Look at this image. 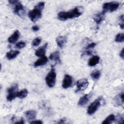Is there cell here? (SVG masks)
Listing matches in <instances>:
<instances>
[{"label":"cell","mask_w":124,"mask_h":124,"mask_svg":"<svg viewBox=\"0 0 124 124\" xmlns=\"http://www.w3.org/2000/svg\"><path fill=\"white\" fill-rule=\"evenodd\" d=\"M56 74L54 68H52L46 77V81L47 86L52 88L54 86L56 82Z\"/></svg>","instance_id":"obj_6"},{"label":"cell","mask_w":124,"mask_h":124,"mask_svg":"<svg viewBox=\"0 0 124 124\" xmlns=\"http://www.w3.org/2000/svg\"><path fill=\"white\" fill-rule=\"evenodd\" d=\"M124 93H121L114 97L113 99V103L115 106H119L123 105L124 102Z\"/></svg>","instance_id":"obj_10"},{"label":"cell","mask_w":124,"mask_h":124,"mask_svg":"<svg viewBox=\"0 0 124 124\" xmlns=\"http://www.w3.org/2000/svg\"><path fill=\"white\" fill-rule=\"evenodd\" d=\"M102 100V97L99 96L92 102L87 108V113L90 115L94 114L101 106Z\"/></svg>","instance_id":"obj_5"},{"label":"cell","mask_w":124,"mask_h":124,"mask_svg":"<svg viewBox=\"0 0 124 124\" xmlns=\"http://www.w3.org/2000/svg\"><path fill=\"white\" fill-rule=\"evenodd\" d=\"M19 53V51L18 50L10 51L6 53V57L8 60H12L16 58Z\"/></svg>","instance_id":"obj_17"},{"label":"cell","mask_w":124,"mask_h":124,"mask_svg":"<svg viewBox=\"0 0 124 124\" xmlns=\"http://www.w3.org/2000/svg\"><path fill=\"white\" fill-rule=\"evenodd\" d=\"M82 7H76L68 12H60L58 14V18L62 21H65L67 19L75 18L80 16L82 15Z\"/></svg>","instance_id":"obj_1"},{"label":"cell","mask_w":124,"mask_h":124,"mask_svg":"<svg viewBox=\"0 0 124 124\" xmlns=\"http://www.w3.org/2000/svg\"><path fill=\"white\" fill-rule=\"evenodd\" d=\"M120 3L117 1H112L106 2L103 5V11L102 13L105 15L106 13L109 11L112 12L116 11L119 7Z\"/></svg>","instance_id":"obj_4"},{"label":"cell","mask_w":124,"mask_h":124,"mask_svg":"<svg viewBox=\"0 0 124 124\" xmlns=\"http://www.w3.org/2000/svg\"><path fill=\"white\" fill-rule=\"evenodd\" d=\"M36 111L34 110H29L25 112L26 117L30 121L33 120L36 116Z\"/></svg>","instance_id":"obj_16"},{"label":"cell","mask_w":124,"mask_h":124,"mask_svg":"<svg viewBox=\"0 0 124 124\" xmlns=\"http://www.w3.org/2000/svg\"><path fill=\"white\" fill-rule=\"evenodd\" d=\"M89 81L87 78H82L77 82V89L76 92H79L85 90L88 86Z\"/></svg>","instance_id":"obj_8"},{"label":"cell","mask_w":124,"mask_h":124,"mask_svg":"<svg viewBox=\"0 0 124 124\" xmlns=\"http://www.w3.org/2000/svg\"><path fill=\"white\" fill-rule=\"evenodd\" d=\"M90 95L89 94H86L83 95L79 100L78 102V105L81 107H83L86 105L90 99Z\"/></svg>","instance_id":"obj_12"},{"label":"cell","mask_w":124,"mask_h":124,"mask_svg":"<svg viewBox=\"0 0 124 124\" xmlns=\"http://www.w3.org/2000/svg\"><path fill=\"white\" fill-rule=\"evenodd\" d=\"M96 45V44L95 43H92L89 45H88L86 47H85V49H89L90 48H92L94 47V46Z\"/></svg>","instance_id":"obj_28"},{"label":"cell","mask_w":124,"mask_h":124,"mask_svg":"<svg viewBox=\"0 0 124 124\" xmlns=\"http://www.w3.org/2000/svg\"><path fill=\"white\" fill-rule=\"evenodd\" d=\"M100 61V58L98 56H94L92 57L88 62V64L90 66H94L98 63Z\"/></svg>","instance_id":"obj_19"},{"label":"cell","mask_w":124,"mask_h":124,"mask_svg":"<svg viewBox=\"0 0 124 124\" xmlns=\"http://www.w3.org/2000/svg\"><path fill=\"white\" fill-rule=\"evenodd\" d=\"M25 46H26V43L23 41L18 42L16 45V47L19 49H21L24 47Z\"/></svg>","instance_id":"obj_27"},{"label":"cell","mask_w":124,"mask_h":124,"mask_svg":"<svg viewBox=\"0 0 124 124\" xmlns=\"http://www.w3.org/2000/svg\"><path fill=\"white\" fill-rule=\"evenodd\" d=\"M119 26L120 27V28L123 30L124 29V21H120V22L119 23Z\"/></svg>","instance_id":"obj_33"},{"label":"cell","mask_w":124,"mask_h":124,"mask_svg":"<svg viewBox=\"0 0 124 124\" xmlns=\"http://www.w3.org/2000/svg\"><path fill=\"white\" fill-rule=\"evenodd\" d=\"M49 58L51 60L55 61L57 62H61V60L60 58V52L58 51L51 53Z\"/></svg>","instance_id":"obj_18"},{"label":"cell","mask_w":124,"mask_h":124,"mask_svg":"<svg viewBox=\"0 0 124 124\" xmlns=\"http://www.w3.org/2000/svg\"><path fill=\"white\" fill-rule=\"evenodd\" d=\"M101 75V73L99 70H95L93 71L91 74V78L94 80H97L99 79Z\"/></svg>","instance_id":"obj_23"},{"label":"cell","mask_w":124,"mask_h":124,"mask_svg":"<svg viewBox=\"0 0 124 124\" xmlns=\"http://www.w3.org/2000/svg\"><path fill=\"white\" fill-rule=\"evenodd\" d=\"M124 121V116L123 114H118L116 117H115V121L118 124H123Z\"/></svg>","instance_id":"obj_25"},{"label":"cell","mask_w":124,"mask_h":124,"mask_svg":"<svg viewBox=\"0 0 124 124\" xmlns=\"http://www.w3.org/2000/svg\"><path fill=\"white\" fill-rule=\"evenodd\" d=\"M42 39L41 38L38 37L35 38L32 42V45L33 46H38L41 42Z\"/></svg>","instance_id":"obj_26"},{"label":"cell","mask_w":124,"mask_h":124,"mask_svg":"<svg viewBox=\"0 0 124 124\" xmlns=\"http://www.w3.org/2000/svg\"><path fill=\"white\" fill-rule=\"evenodd\" d=\"M73 83L72 77L69 75H65L62 81V86L64 89H67L71 87Z\"/></svg>","instance_id":"obj_9"},{"label":"cell","mask_w":124,"mask_h":124,"mask_svg":"<svg viewBox=\"0 0 124 124\" xmlns=\"http://www.w3.org/2000/svg\"><path fill=\"white\" fill-rule=\"evenodd\" d=\"M24 119L23 118H21V119L18 122H15V124H24Z\"/></svg>","instance_id":"obj_32"},{"label":"cell","mask_w":124,"mask_h":124,"mask_svg":"<svg viewBox=\"0 0 124 124\" xmlns=\"http://www.w3.org/2000/svg\"><path fill=\"white\" fill-rule=\"evenodd\" d=\"M84 55H90L92 54V51L91 50H87L86 52H84L83 53Z\"/></svg>","instance_id":"obj_34"},{"label":"cell","mask_w":124,"mask_h":124,"mask_svg":"<svg viewBox=\"0 0 124 124\" xmlns=\"http://www.w3.org/2000/svg\"><path fill=\"white\" fill-rule=\"evenodd\" d=\"M47 62V58L46 56L42 57L41 58L38 59L33 64L34 67H37L40 66H43L45 65Z\"/></svg>","instance_id":"obj_13"},{"label":"cell","mask_w":124,"mask_h":124,"mask_svg":"<svg viewBox=\"0 0 124 124\" xmlns=\"http://www.w3.org/2000/svg\"><path fill=\"white\" fill-rule=\"evenodd\" d=\"M124 48H123V49H122V50L121 51V52L120 53V56L123 59H124Z\"/></svg>","instance_id":"obj_31"},{"label":"cell","mask_w":124,"mask_h":124,"mask_svg":"<svg viewBox=\"0 0 124 124\" xmlns=\"http://www.w3.org/2000/svg\"><path fill=\"white\" fill-rule=\"evenodd\" d=\"M65 120L64 119H61L59 122H58L57 123L58 124H64L65 123Z\"/></svg>","instance_id":"obj_35"},{"label":"cell","mask_w":124,"mask_h":124,"mask_svg":"<svg viewBox=\"0 0 124 124\" xmlns=\"http://www.w3.org/2000/svg\"><path fill=\"white\" fill-rule=\"evenodd\" d=\"M31 124H43V122L41 121V120H35V121H31L30 122Z\"/></svg>","instance_id":"obj_29"},{"label":"cell","mask_w":124,"mask_h":124,"mask_svg":"<svg viewBox=\"0 0 124 124\" xmlns=\"http://www.w3.org/2000/svg\"><path fill=\"white\" fill-rule=\"evenodd\" d=\"M32 30L34 31H39V27L37 26V25H35V26H33L32 27Z\"/></svg>","instance_id":"obj_30"},{"label":"cell","mask_w":124,"mask_h":124,"mask_svg":"<svg viewBox=\"0 0 124 124\" xmlns=\"http://www.w3.org/2000/svg\"><path fill=\"white\" fill-rule=\"evenodd\" d=\"M66 37L65 36H59L56 39V41L58 46L62 48L66 42Z\"/></svg>","instance_id":"obj_15"},{"label":"cell","mask_w":124,"mask_h":124,"mask_svg":"<svg viewBox=\"0 0 124 124\" xmlns=\"http://www.w3.org/2000/svg\"><path fill=\"white\" fill-rule=\"evenodd\" d=\"M20 36V32L18 30L15 31L8 38V41L10 43H15L19 38Z\"/></svg>","instance_id":"obj_14"},{"label":"cell","mask_w":124,"mask_h":124,"mask_svg":"<svg viewBox=\"0 0 124 124\" xmlns=\"http://www.w3.org/2000/svg\"><path fill=\"white\" fill-rule=\"evenodd\" d=\"M8 2L10 4L15 5L14 8V13L15 14L19 16H23L25 15V8L20 1L17 0H10Z\"/></svg>","instance_id":"obj_3"},{"label":"cell","mask_w":124,"mask_h":124,"mask_svg":"<svg viewBox=\"0 0 124 124\" xmlns=\"http://www.w3.org/2000/svg\"><path fill=\"white\" fill-rule=\"evenodd\" d=\"M8 94L7 95L6 99L8 101H12L16 97L18 93V85L17 84L12 85L7 89Z\"/></svg>","instance_id":"obj_7"},{"label":"cell","mask_w":124,"mask_h":124,"mask_svg":"<svg viewBox=\"0 0 124 124\" xmlns=\"http://www.w3.org/2000/svg\"><path fill=\"white\" fill-rule=\"evenodd\" d=\"M47 45H48V44L46 43L43 46L37 49L35 53V55L39 57H42L44 56L46 52V48L47 46Z\"/></svg>","instance_id":"obj_11"},{"label":"cell","mask_w":124,"mask_h":124,"mask_svg":"<svg viewBox=\"0 0 124 124\" xmlns=\"http://www.w3.org/2000/svg\"><path fill=\"white\" fill-rule=\"evenodd\" d=\"M104 15L102 12L101 13H99L95 15L93 17V20L95 22V23L97 24H99L102 22V21L104 20Z\"/></svg>","instance_id":"obj_20"},{"label":"cell","mask_w":124,"mask_h":124,"mask_svg":"<svg viewBox=\"0 0 124 124\" xmlns=\"http://www.w3.org/2000/svg\"><path fill=\"white\" fill-rule=\"evenodd\" d=\"M115 116L113 114L108 115L102 123L103 124H109L115 121Z\"/></svg>","instance_id":"obj_21"},{"label":"cell","mask_w":124,"mask_h":124,"mask_svg":"<svg viewBox=\"0 0 124 124\" xmlns=\"http://www.w3.org/2000/svg\"><path fill=\"white\" fill-rule=\"evenodd\" d=\"M28 93V91L26 89H24L21 90L19 92H18L17 94V97L23 99L25 98Z\"/></svg>","instance_id":"obj_22"},{"label":"cell","mask_w":124,"mask_h":124,"mask_svg":"<svg viewBox=\"0 0 124 124\" xmlns=\"http://www.w3.org/2000/svg\"><path fill=\"white\" fill-rule=\"evenodd\" d=\"M45 5V3L44 2H40L34 6L32 10L29 12L28 16L33 22H36L42 17V11L44 9Z\"/></svg>","instance_id":"obj_2"},{"label":"cell","mask_w":124,"mask_h":124,"mask_svg":"<svg viewBox=\"0 0 124 124\" xmlns=\"http://www.w3.org/2000/svg\"><path fill=\"white\" fill-rule=\"evenodd\" d=\"M124 35L123 33L117 34L115 38V41L116 42H123L124 41Z\"/></svg>","instance_id":"obj_24"}]
</instances>
